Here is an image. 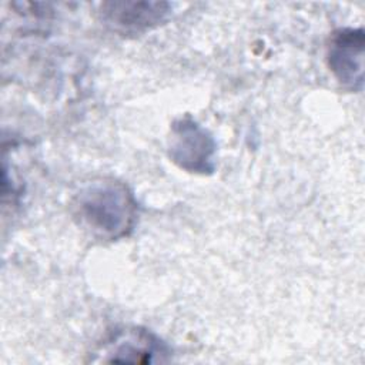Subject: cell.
Returning a JSON list of instances; mask_svg holds the SVG:
<instances>
[{
  "instance_id": "277c9868",
  "label": "cell",
  "mask_w": 365,
  "mask_h": 365,
  "mask_svg": "<svg viewBox=\"0 0 365 365\" xmlns=\"http://www.w3.org/2000/svg\"><path fill=\"white\" fill-rule=\"evenodd\" d=\"M174 150L178 151L175 155L177 161H181V165L185 168H188V164L191 163V168L194 170H205L210 154L212 153L208 138L194 124L184 125L178 131V143L175 144Z\"/></svg>"
},
{
  "instance_id": "6da1fadb",
  "label": "cell",
  "mask_w": 365,
  "mask_h": 365,
  "mask_svg": "<svg viewBox=\"0 0 365 365\" xmlns=\"http://www.w3.org/2000/svg\"><path fill=\"white\" fill-rule=\"evenodd\" d=\"M80 211L93 227L111 234L123 232L131 218L130 198L115 184H104L86 192L80 200Z\"/></svg>"
},
{
  "instance_id": "7a4b0ae2",
  "label": "cell",
  "mask_w": 365,
  "mask_h": 365,
  "mask_svg": "<svg viewBox=\"0 0 365 365\" xmlns=\"http://www.w3.org/2000/svg\"><path fill=\"white\" fill-rule=\"evenodd\" d=\"M362 57L364 33L361 29H344L334 34L328 60L331 70L342 84L354 88L362 84Z\"/></svg>"
},
{
  "instance_id": "3957f363",
  "label": "cell",
  "mask_w": 365,
  "mask_h": 365,
  "mask_svg": "<svg viewBox=\"0 0 365 365\" xmlns=\"http://www.w3.org/2000/svg\"><path fill=\"white\" fill-rule=\"evenodd\" d=\"M167 3L118 1L104 4L106 20L123 30H141L160 23L168 13Z\"/></svg>"
}]
</instances>
